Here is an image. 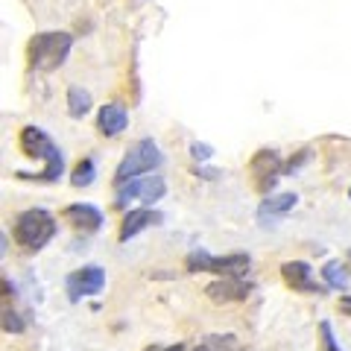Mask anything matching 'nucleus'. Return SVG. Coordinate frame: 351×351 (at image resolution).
Instances as JSON below:
<instances>
[{
  "label": "nucleus",
  "instance_id": "4",
  "mask_svg": "<svg viewBox=\"0 0 351 351\" xmlns=\"http://www.w3.org/2000/svg\"><path fill=\"white\" fill-rule=\"evenodd\" d=\"M161 164H164V152L158 149V144L152 138H144L141 144H135L123 156V161H120V167L114 173V182L123 184L129 179H138V176H147L152 170H158Z\"/></svg>",
  "mask_w": 351,
  "mask_h": 351
},
{
  "label": "nucleus",
  "instance_id": "5",
  "mask_svg": "<svg viewBox=\"0 0 351 351\" xmlns=\"http://www.w3.org/2000/svg\"><path fill=\"white\" fill-rule=\"evenodd\" d=\"M249 267H252V261L246 252H237V255H208V252L196 249L188 255L191 272H214L219 278H243Z\"/></svg>",
  "mask_w": 351,
  "mask_h": 351
},
{
  "label": "nucleus",
  "instance_id": "12",
  "mask_svg": "<svg viewBox=\"0 0 351 351\" xmlns=\"http://www.w3.org/2000/svg\"><path fill=\"white\" fill-rule=\"evenodd\" d=\"M281 276H284V281H287L293 290H299V293H319V284L313 281L311 263L290 261V263H284V267H281Z\"/></svg>",
  "mask_w": 351,
  "mask_h": 351
},
{
  "label": "nucleus",
  "instance_id": "23",
  "mask_svg": "<svg viewBox=\"0 0 351 351\" xmlns=\"http://www.w3.org/2000/svg\"><path fill=\"white\" fill-rule=\"evenodd\" d=\"M149 351H184V346L176 343V346H170V348H149Z\"/></svg>",
  "mask_w": 351,
  "mask_h": 351
},
{
  "label": "nucleus",
  "instance_id": "10",
  "mask_svg": "<svg viewBox=\"0 0 351 351\" xmlns=\"http://www.w3.org/2000/svg\"><path fill=\"white\" fill-rule=\"evenodd\" d=\"M205 293L211 295L214 302H219V304H228V302H243L246 295L252 293V284H249V281H243V278H223V281L208 284Z\"/></svg>",
  "mask_w": 351,
  "mask_h": 351
},
{
  "label": "nucleus",
  "instance_id": "7",
  "mask_svg": "<svg viewBox=\"0 0 351 351\" xmlns=\"http://www.w3.org/2000/svg\"><path fill=\"white\" fill-rule=\"evenodd\" d=\"M64 281H68L64 284V293H68L71 304H76L80 299H85V295H97L106 287V269L88 263V267H82V269H73Z\"/></svg>",
  "mask_w": 351,
  "mask_h": 351
},
{
  "label": "nucleus",
  "instance_id": "20",
  "mask_svg": "<svg viewBox=\"0 0 351 351\" xmlns=\"http://www.w3.org/2000/svg\"><path fill=\"white\" fill-rule=\"evenodd\" d=\"M319 337H322L325 351H343V348H339V343H337L334 328H331V322H328V319H322V322H319Z\"/></svg>",
  "mask_w": 351,
  "mask_h": 351
},
{
  "label": "nucleus",
  "instance_id": "9",
  "mask_svg": "<svg viewBox=\"0 0 351 351\" xmlns=\"http://www.w3.org/2000/svg\"><path fill=\"white\" fill-rule=\"evenodd\" d=\"M64 217L68 223L76 228L80 234H94L103 228V211L97 205H88V202H73L64 208Z\"/></svg>",
  "mask_w": 351,
  "mask_h": 351
},
{
  "label": "nucleus",
  "instance_id": "24",
  "mask_svg": "<svg viewBox=\"0 0 351 351\" xmlns=\"http://www.w3.org/2000/svg\"><path fill=\"white\" fill-rule=\"evenodd\" d=\"M348 267H351V252H348Z\"/></svg>",
  "mask_w": 351,
  "mask_h": 351
},
{
  "label": "nucleus",
  "instance_id": "22",
  "mask_svg": "<svg viewBox=\"0 0 351 351\" xmlns=\"http://www.w3.org/2000/svg\"><path fill=\"white\" fill-rule=\"evenodd\" d=\"M339 311L346 316H351V295H343V299H339Z\"/></svg>",
  "mask_w": 351,
  "mask_h": 351
},
{
  "label": "nucleus",
  "instance_id": "1",
  "mask_svg": "<svg viewBox=\"0 0 351 351\" xmlns=\"http://www.w3.org/2000/svg\"><path fill=\"white\" fill-rule=\"evenodd\" d=\"M21 149H24V156H29V158L47 161V170H44V173H18L21 179H38V182H56V179H62L64 158H62L59 147L53 144V138L47 135V132H41L38 126H27L24 132H21Z\"/></svg>",
  "mask_w": 351,
  "mask_h": 351
},
{
  "label": "nucleus",
  "instance_id": "11",
  "mask_svg": "<svg viewBox=\"0 0 351 351\" xmlns=\"http://www.w3.org/2000/svg\"><path fill=\"white\" fill-rule=\"evenodd\" d=\"M126 126H129V114L120 103H106L100 112H97V129H100L106 138H117L120 132H126Z\"/></svg>",
  "mask_w": 351,
  "mask_h": 351
},
{
  "label": "nucleus",
  "instance_id": "3",
  "mask_svg": "<svg viewBox=\"0 0 351 351\" xmlns=\"http://www.w3.org/2000/svg\"><path fill=\"white\" fill-rule=\"evenodd\" d=\"M56 237V219L44 208H29L15 219V240L27 252H41Z\"/></svg>",
  "mask_w": 351,
  "mask_h": 351
},
{
  "label": "nucleus",
  "instance_id": "14",
  "mask_svg": "<svg viewBox=\"0 0 351 351\" xmlns=\"http://www.w3.org/2000/svg\"><path fill=\"white\" fill-rule=\"evenodd\" d=\"M295 202H299V196H295V193L267 196V199L261 202V208H258V217H261V219H278V217H284V214H290L293 208H295Z\"/></svg>",
  "mask_w": 351,
  "mask_h": 351
},
{
  "label": "nucleus",
  "instance_id": "21",
  "mask_svg": "<svg viewBox=\"0 0 351 351\" xmlns=\"http://www.w3.org/2000/svg\"><path fill=\"white\" fill-rule=\"evenodd\" d=\"M211 156H214V149H211V147L193 144V158H196V161H205V158H211Z\"/></svg>",
  "mask_w": 351,
  "mask_h": 351
},
{
  "label": "nucleus",
  "instance_id": "6",
  "mask_svg": "<svg viewBox=\"0 0 351 351\" xmlns=\"http://www.w3.org/2000/svg\"><path fill=\"white\" fill-rule=\"evenodd\" d=\"M167 193V184H164L161 176H138V179H129L120 184L117 191V205L126 208L129 202H144V205H152L158 202L161 196Z\"/></svg>",
  "mask_w": 351,
  "mask_h": 351
},
{
  "label": "nucleus",
  "instance_id": "18",
  "mask_svg": "<svg viewBox=\"0 0 351 351\" xmlns=\"http://www.w3.org/2000/svg\"><path fill=\"white\" fill-rule=\"evenodd\" d=\"M234 348H237L234 337H228V334L219 337V334H214V337H205L193 351H234Z\"/></svg>",
  "mask_w": 351,
  "mask_h": 351
},
{
  "label": "nucleus",
  "instance_id": "16",
  "mask_svg": "<svg viewBox=\"0 0 351 351\" xmlns=\"http://www.w3.org/2000/svg\"><path fill=\"white\" fill-rule=\"evenodd\" d=\"M322 278H325V284H328L331 290H346V284H348L346 267H343V263H337V261H328V263H325Z\"/></svg>",
  "mask_w": 351,
  "mask_h": 351
},
{
  "label": "nucleus",
  "instance_id": "2",
  "mask_svg": "<svg viewBox=\"0 0 351 351\" xmlns=\"http://www.w3.org/2000/svg\"><path fill=\"white\" fill-rule=\"evenodd\" d=\"M71 47H73L71 32H38L36 38H29L27 56L36 71H56L68 59Z\"/></svg>",
  "mask_w": 351,
  "mask_h": 351
},
{
  "label": "nucleus",
  "instance_id": "19",
  "mask_svg": "<svg viewBox=\"0 0 351 351\" xmlns=\"http://www.w3.org/2000/svg\"><path fill=\"white\" fill-rule=\"evenodd\" d=\"M3 328L9 334H21L27 328V319H24V316H18L12 307H6V311H3Z\"/></svg>",
  "mask_w": 351,
  "mask_h": 351
},
{
  "label": "nucleus",
  "instance_id": "13",
  "mask_svg": "<svg viewBox=\"0 0 351 351\" xmlns=\"http://www.w3.org/2000/svg\"><path fill=\"white\" fill-rule=\"evenodd\" d=\"M158 211H152V208H135V211H129L126 217H123V226H120V240H132L135 234H141L147 226H152V223H158Z\"/></svg>",
  "mask_w": 351,
  "mask_h": 351
},
{
  "label": "nucleus",
  "instance_id": "8",
  "mask_svg": "<svg viewBox=\"0 0 351 351\" xmlns=\"http://www.w3.org/2000/svg\"><path fill=\"white\" fill-rule=\"evenodd\" d=\"M281 156L276 149H261L252 156V176H255L258 191L269 193L278 184V173H281Z\"/></svg>",
  "mask_w": 351,
  "mask_h": 351
},
{
  "label": "nucleus",
  "instance_id": "15",
  "mask_svg": "<svg viewBox=\"0 0 351 351\" xmlns=\"http://www.w3.org/2000/svg\"><path fill=\"white\" fill-rule=\"evenodd\" d=\"M91 94L85 91V88H71L68 91V112L71 117H85L88 112H91Z\"/></svg>",
  "mask_w": 351,
  "mask_h": 351
},
{
  "label": "nucleus",
  "instance_id": "17",
  "mask_svg": "<svg viewBox=\"0 0 351 351\" xmlns=\"http://www.w3.org/2000/svg\"><path fill=\"white\" fill-rule=\"evenodd\" d=\"M94 176H97L94 158H82V161L73 167V173H71V184H76V188H88V184L94 182Z\"/></svg>",
  "mask_w": 351,
  "mask_h": 351
}]
</instances>
